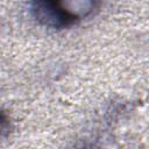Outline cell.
I'll list each match as a JSON object with an SVG mask.
<instances>
[{
  "instance_id": "obj_2",
  "label": "cell",
  "mask_w": 149,
  "mask_h": 149,
  "mask_svg": "<svg viewBox=\"0 0 149 149\" xmlns=\"http://www.w3.org/2000/svg\"><path fill=\"white\" fill-rule=\"evenodd\" d=\"M8 130H9V119L3 112H0V135L7 134Z\"/></svg>"
},
{
  "instance_id": "obj_1",
  "label": "cell",
  "mask_w": 149,
  "mask_h": 149,
  "mask_svg": "<svg viewBox=\"0 0 149 149\" xmlns=\"http://www.w3.org/2000/svg\"><path fill=\"white\" fill-rule=\"evenodd\" d=\"M98 8V0H30L33 19L42 27L70 28L90 17Z\"/></svg>"
}]
</instances>
